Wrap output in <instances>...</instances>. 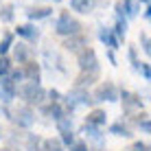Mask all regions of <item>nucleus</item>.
<instances>
[{
  "instance_id": "f257e3e1",
  "label": "nucleus",
  "mask_w": 151,
  "mask_h": 151,
  "mask_svg": "<svg viewBox=\"0 0 151 151\" xmlns=\"http://www.w3.org/2000/svg\"><path fill=\"white\" fill-rule=\"evenodd\" d=\"M18 96L22 99L27 105L31 107H42L44 103H48V90H44V88L40 86V83L35 81H24L18 86Z\"/></svg>"
},
{
  "instance_id": "f03ea898",
  "label": "nucleus",
  "mask_w": 151,
  "mask_h": 151,
  "mask_svg": "<svg viewBox=\"0 0 151 151\" xmlns=\"http://www.w3.org/2000/svg\"><path fill=\"white\" fill-rule=\"evenodd\" d=\"M53 31L59 37H70V35H77V33H83V24L79 22L77 18H72L70 11H61L59 15H57V20H55V27Z\"/></svg>"
},
{
  "instance_id": "7ed1b4c3",
  "label": "nucleus",
  "mask_w": 151,
  "mask_h": 151,
  "mask_svg": "<svg viewBox=\"0 0 151 151\" xmlns=\"http://www.w3.org/2000/svg\"><path fill=\"white\" fill-rule=\"evenodd\" d=\"M9 118H11L13 125L20 127V129H31L35 125V112H33L31 105H27V103L13 107V110H9Z\"/></svg>"
},
{
  "instance_id": "20e7f679",
  "label": "nucleus",
  "mask_w": 151,
  "mask_h": 151,
  "mask_svg": "<svg viewBox=\"0 0 151 151\" xmlns=\"http://www.w3.org/2000/svg\"><path fill=\"white\" fill-rule=\"evenodd\" d=\"M77 64H79L81 72H99V57L94 48H83L79 55H77Z\"/></svg>"
},
{
  "instance_id": "39448f33",
  "label": "nucleus",
  "mask_w": 151,
  "mask_h": 151,
  "mask_svg": "<svg viewBox=\"0 0 151 151\" xmlns=\"http://www.w3.org/2000/svg\"><path fill=\"white\" fill-rule=\"evenodd\" d=\"M94 101L96 103H101V101H107V103H116L118 101V96H121V92H118V88L114 86L112 81H103L101 86H96V90H94Z\"/></svg>"
},
{
  "instance_id": "423d86ee",
  "label": "nucleus",
  "mask_w": 151,
  "mask_h": 151,
  "mask_svg": "<svg viewBox=\"0 0 151 151\" xmlns=\"http://www.w3.org/2000/svg\"><path fill=\"white\" fill-rule=\"evenodd\" d=\"M11 59L20 66H24L27 61L33 59V48L29 46V42H15L11 48Z\"/></svg>"
},
{
  "instance_id": "0eeeda50",
  "label": "nucleus",
  "mask_w": 151,
  "mask_h": 151,
  "mask_svg": "<svg viewBox=\"0 0 151 151\" xmlns=\"http://www.w3.org/2000/svg\"><path fill=\"white\" fill-rule=\"evenodd\" d=\"M61 46H64L68 53H77V55H79L83 48H88V46H90V42H88V35H86V33H77V35L66 37Z\"/></svg>"
},
{
  "instance_id": "6e6552de",
  "label": "nucleus",
  "mask_w": 151,
  "mask_h": 151,
  "mask_svg": "<svg viewBox=\"0 0 151 151\" xmlns=\"http://www.w3.org/2000/svg\"><path fill=\"white\" fill-rule=\"evenodd\" d=\"M15 96H18V86L9 77H0V103L9 105Z\"/></svg>"
},
{
  "instance_id": "1a4fd4ad",
  "label": "nucleus",
  "mask_w": 151,
  "mask_h": 151,
  "mask_svg": "<svg viewBox=\"0 0 151 151\" xmlns=\"http://www.w3.org/2000/svg\"><path fill=\"white\" fill-rule=\"evenodd\" d=\"M114 11H116V18H136L140 11V2L138 0H121V2H116Z\"/></svg>"
},
{
  "instance_id": "9d476101",
  "label": "nucleus",
  "mask_w": 151,
  "mask_h": 151,
  "mask_svg": "<svg viewBox=\"0 0 151 151\" xmlns=\"http://www.w3.org/2000/svg\"><path fill=\"white\" fill-rule=\"evenodd\" d=\"M15 35H18V37H22L24 42H37L40 40V29L35 27L33 22H27V24H18V27H15V31H13Z\"/></svg>"
},
{
  "instance_id": "9b49d317",
  "label": "nucleus",
  "mask_w": 151,
  "mask_h": 151,
  "mask_svg": "<svg viewBox=\"0 0 151 151\" xmlns=\"http://www.w3.org/2000/svg\"><path fill=\"white\" fill-rule=\"evenodd\" d=\"M24 13H27L29 22H40V20H46L53 15V7H48V4H35V7H29Z\"/></svg>"
},
{
  "instance_id": "f8f14e48",
  "label": "nucleus",
  "mask_w": 151,
  "mask_h": 151,
  "mask_svg": "<svg viewBox=\"0 0 151 151\" xmlns=\"http://www.w3.org/2000/svg\"><path fill=\"white\" fill-rule=\"evenodd\" d=\"M99 40H101V44H105L110 50L121 48V40L116 37V33H114L112 27H101L99 29Z\"/></svg>"
},
{
  "instance_id": "ddd939ff",
  "label": "nucleus",
  "mask_w": 151,
  "mask_h": 151,
  "mask_svg": "<svg viewBox=\"0 0 151 151\" xmlns=\"http://www.w3.org/2000/svg\"><path fill=\"white\" fill-rule=\"evenodd\" d=\"M118 99H123V107H125L127 112H132V110H142V99H140V94H136V92L123 90Z\"/></svg>"
},
{
  "instance_id": "4468645a",
  "label": "nucleus",
  "mask_w": 151,
  "mask_h": 151,
  "mask_svg": "<svg viewBox=\"0 0 151 151\" xmlns=\"http://www.w3.org/2000/svg\"><path fill=\"white\" fill-rule=\"evenodd\" d=\"M42 112H44L48 118H53L55 123L61 121L64 116H68V112H66V107L61 105V103H44V105H42ZM70 116H72V114H70Z\"/></svg>"
},
{
  "instance_id": "2eb2a0df",
  "label": "nucleus",
  "mask_w": 151,
  "mask_h": 151,
  "mask_svg": "<svg viewBox=\"0 0 151 151\" xmlns=\"http://www.w3.org/2000/svg\"><path fill=\"white\" fill-rule=\"evenodd\" d=\"M22 72H24V81H35V83L42 81V66L33 59L22 66Z\"/></svg>"
},
{
  "instance_id": "dca6fc26",
  "label": "nucleus",
  "mask_w": 151,
  "mask_h": 151,
  "mask_svg": "<svg viewBox=\"0 0 151 151\" xmlns=\"http://www.w3.org/2000/svg\"><path fill=\"white\" fill-rule=\"evenodd\" d=\"M86 123H88V125H92V127H99V129L105 127V123H107V112H105V110H101V107H94V110L88 112Z\"/></svg>"
},
{
  "instance_id": "f3484780",
  "label": "nucleus",
  "mask_w": 151,
  "mask_h": 151,
  "mask_svg": "<svg viewBox=\"0 0 151 151\" xmlns=\"http://www.w3.org/2000/svg\"><path fill=\"white\" fill-rule=\"evenodd\" d=\"M70 9L77 13H92L96 9V0H70Z\"/></svg>"
},
{
  "instance_id": "a211bd4d",
  "label": "nucleus",
  "mask_w": 151,
  "mask_h": 151,
  "mask_svg": "<svg viewBox=\"0 0 151 151\" xmlns=\"http://www.w3.org/2000/svg\"><path fill=\"white\" fill-rule=\"evenodd\" d=\"M24 151H44V138H40L37 134H29L24 140Z\"/></svg>"
},
{
  "instance_id": "6ab92c4d",
  "label": "nucleus",
  "mask_w": 151,
  "mask_h": 151,
  "mask_svg": "<svg viewBox=\"0 0 151 151\" xmlns=\"http://www.w3.org/2000/svg\"><path fill=\"white\" fill-rule=\"evenodd\" d=\"M110 134H114V136H121V138H132V129H129L127 123L123 121H116L110 125Z\"/></svg>"
},
{
  "instance_id": "aec40b11",
  "label": "nucleus",
  "mask_w": 151,
  "mask_h": 151,
  "mask_svg": "<svg viewBox=\"0 0 151 151\" xmlns=\"http://www.w3.org/2000/svg\"><path fill=\"white\" fill-rule=\"evenodd\" d=\"M13 44H15V33H9V31L2 33V37H0V55H9Z\"/></svg>"
},
{
  "instance_id": "412c9836",
  "label": "nucleus",
  "mask_w": 151,
  "mask_h": 151,
  "mask_svg": "<svg viewBox=\"0 0 151 151\" xmlns=\"http://www.w3.org/2000/svg\"><path fill=\"white\" fill-rule=\"evenodd\" d=\"M96 79H99V72H81L75 79V86L77 88H90Z\"/></svg>"
},
{
  "instance_id": "4be33fe9",
  "label": "nucleus",
  "mask_w": 151,
  "mask_h": 151,
  "mask_svg": "<svg viewBox=\"0 0 151 151\" xmlns=\"http://www.w3.org/2000/svg\"><path fill=\"white\" fill-rule=\"evenodd\" d=\"M15 20V4H0V22L11 24Z\"/></svg>"
},
{
  "instance_id": "5701e85b",
  "label": "nucleus",
  "mask_w": 151,
  "mask_h": 151,
  "mask_svg": "<svg viewBox=\"0 0 151 151\" xmlns=\"http://www.w3.org/2000/svg\"><path fill=\"white\" fill-rule=\"evenodd\" d=\"M81 134H86V136L90 138V140H94L99 147H103V140H101V129H99V127H92V125H88V123H86V125L81 127Z\"/></svg>"
},
{
  "instance_id": "b1692460",
  "label": "nucleus",
  "mask_w": 151,
  "mask_h": 151,
  "mask_svg": "<svg viewBox=\"0 0 151 151\" xmlns=\"http://www.w3.org/2000/svg\"><path fill=\"white\" fill-rule=\"evenodd\" d=\"M114 33H116L118 40H125V35H127V18H116V22H114Z\"/></svg>"
},
{
  "instance_id": "393cba45",
  "label": "nucleus",
  "mask_w": 151,
  "mask_h": 151,
  "mask_svg": "<svg viewBox=\"0 0 151 151\" xmlns=\"http://www.w3.org/2000/svg\"><path fill=\"white\" fill-rule=\"evenodd\" d=\"M13 70V59L9 55H0V77H7Z\"/></svg>"
},
{
  "instance_id": "a878e982",
  "label": "nucleus",
  "mask_w": 151,
  "mask_h": 151,
  "mask_svg": "<svg viewBox=\"0 0 151 151\" xmlns=\"http://www.w3.org/2000/svg\"><path fill=\"white\" fill-rule=\"evenodd\" d=\"M44 151H64L59 138H44Z\"/></svg>"
},
{
  "instance_id": "bb28decb",
  "label": "nucleus",
  "mask_w": 151,
  "mask_h": 151,
  "mask_svg": "<svg viewBox=\"0 0 151 151\" xmlns=\"http://www.w3.org/2000/svg\"><path fill=\"white\" fill-rule=\"evenodd\" d=\"M136 125H138V129L142 134H151V121L147 118V114H138V121H136Z\"/></svg>"
},
{
  "instance_id": "cd10ccee",
  "label": "nucleus",
  "mask_w": 151,
  "mask_h": 151,
  "mask_svg": "<svg viewBox=\"0 0 151 151\" xmlns=\"http://www.w3.org/2000/svg\"><path fill=\"white\" fill-rule=\"evenodd\" d=\"M57 125V132H72V116H70V114H68V116H64V118H61V121H57L55 123Z\"/></svg>"
},
{
  "instance_id": "c85d7f7f",
  "label": "nucleus",
  "mask_w": 151,
  "mask_h": 151,
  "mask_svg": "<svg viewBox=\"0 0 151 151\" xmlns=\"http://www.w3.org/2000/svg\"><path fill=\"white\" fill-rule=\"evenodd\" d=\"M59 140H61V145L64 147H70V145H75V132H61L59 134Z\"/></svg>"
},
{
  "instance_id": "c756f323",
  "label": "nucleus",
  "mask_w": 151,
  "mask_h": 151,
  "mask_svg": "<svg viewBox=\"0 0 151 151\" xmlns=\"http://www.w3.org/2000/svg\"><path fill=\"white\" fill-rule=\"evenodd\" d=\"M127 57H129V61H132V68L138 70L140 59H138V55H136V46H129V48H127Z\"/></svg>"
},
{
  "instance_id": "7c9ffc66",
  "label": "nucleus",
  "mask_w": 151,
  "mask_h": 151,
  "mask_svg": "<svg viewBox=\"0 0 151 151\" xmlns=\"http://www.w3.org/2000/svg\"><path fill=\"white\" fill-rule=\"evenodd\" d=\"M140 44H142L145 55L151 57V37H149V35H145V33H140Z\"/></svg>"
},
{
  "instance_id": "2f4dec72",
  "label": "nucleus",
  "mask_w": 151,
  "mask_h": 151,
  "mask_svg": "<svg viewBox=\"0 0 151 151\" xmlns=\"http://www.w3.org/2000/svg\"><path fill=\"white\" fill-rule=\"evenodd\" d=\"M136 72H140V75H142L147 81H151V64H145V61H140V66H138Z\"/></svg>"
},
{
  "instance_id": "473e14b6",
  "label": "nucleus",
  "mask_w": 151,
  "mask_h": 151,
  "mask_svg": "<svg viewBox=\"0 0 151 151\" xmlns=\"http://www.w3.org/2000/svg\"><path fill=\"white\" fill-rule=\"evenodd\" d=\"M68 149L70 151H90V145H88L86 140H75V145H70Z\"/></svg>"
},
{
  "instance_id": "72a5a7b5",
  "label": "nucleus",
  "mask_w": 151,
  "mask_h": 151,
  "mask_svg": "<svg viewBox=\"0 0 151 151\" xmlns=\"http://www.w3.org/2000/svg\"><path fill=\"white\" fill-rule=\"evenodd\" d=\"M61 99H64V94H61L59 90H48V103H61Z\"/></svg>"
},
{
  "instance_id": "f704fd0d",
  "label": "nucleus",
  "mask_w": 151,
  "mask_h": 151,
  "mask_svg": "<svg viewBox=\"0 0 151 151\" xmlns=\"http://www.w3.org/2000/svg\"><path fill=\"white\" fill-rule=\"evenodd\" d=\"M132 151H151V145L142 142V140H136V142L132 145Z\"/></svg>"
},
{
  "instance_id": "c9c22d12",
  "label": "nucleus",
  "mask_w": 151,
  "mask_h": 151,
  "mask_svg": "<svg viewBox=\"0 0 151 151\" xmlns=\"http://www.w3.org/2000/svg\"><path fill=\"white\" fill-rule=\"evenodd\" d=\"M107 59H110L112 66H116V55H114V50H110V48H107Z\"/></svg>"
},
{
  "instance_id": "e433bc0d",
  "label": "nucleus",
  "mask_w": 151,
  "mask_h": 151,
  "mask_svg": "<svg viewBox=\"0 0 151 151\" xmlns=\"http://www.w3.org/2000/svg\"><path fill=\"white\" fill-rule=\"evenodd\" d=\"M145 18H147L149 22H151V7H149V4H147V11H145Z\"/></svg>"
},
{
  "instance_id": "4c0bfd02",
  "label": "nucleus",
  "mask_w": 151,
  "mask_h": 151,
  "mask_svg": "<svg viewBox=\"0 0 151 151\" xmlns=\"http://www.w3.org/2000/svg\"><path fill=\"white\" fill-rule=\"evenodd\" d=\"M138 2H140V4H147V2H149V0H138Z\"/></svg>"
},
{
  "instance_id": "58836bf2",
  "label": "nucleus",
  "mask_w": 151,
  "mask_h": 151,
  "mask_svg": "<svg viewBox=\"0 0 151 151\" xmlns=\"http://www.w3.org/2000/svg\"><path fill=\"white\" fill-rule=\"evenodd\" d=\"M0 151H11V149H9V147H2V149H0Z\"/></svg>"
},
{
  "instance_id": "ea45409f",
  "label": "nucleus",
  "mask_w": 151,
  "mask_h": 151,
  "mask_svg": "<svg viewBox=\"0 0 151 151\" xmlns=\"http://www.w3.org/2000/svg\"><path fill=\"white\" fill-rule=\"evenodd\" d=\"M0 138H2V125H0Z\"/></svg>"
},
{
  "instance_id": "a19ab883",
  "label": "nucleus",
  "mask_w": 151,
  "mask_h": 151,
  "mask_svg": "<svg viewBox=\"0 0 151 151\" xmlns=\"http://www.w3.org/2000/svg\"><path fill=\"white\" fill-rule=\"evenodd\" d=\"M147 4H149V7H151V0H149V2H147Z\"/></svg>"
},
{
  "instance_id": "79ce46f5",
  "label": "nucleus",
  "mask_w": 151,
  "mask_h": 151,
  "mask_svg": "<svg viewBox=\"0 0 151 151\" xmlns=\"http://www.w3.org/2000/svg\"><path fill=\"white\" fill-rule=\"evenodd\" d=\"M0 4H2V0H0Z\"/></svg>"
},
{
  "instance_id": "37998d69",
  "label": "nucleus",
  "mask_w": 151,
  "mask_h": 151,
  "mask_svg": "<svg viewBox=\"0 0 151 151\" xmlns=\"http://www.w3.org/2000/svg\"><path fill=\"white\" fill-rule=\"evenodd\" d=\"M129 151H132V149H129Z\"/></svg>"
}]
</instances>
